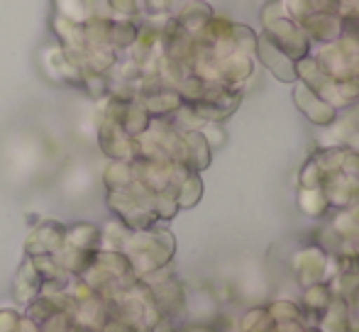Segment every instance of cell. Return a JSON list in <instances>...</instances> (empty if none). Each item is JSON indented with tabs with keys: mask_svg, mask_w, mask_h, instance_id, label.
Listing matches in <instances>:
<instances>
[{
	"mask_svg": "<svg viewBox=\"0 0 359 332\" xmlns=\"http://www.w3.org/2000/svg\"><path fill=\"white\" fill-rule=\"evenodd\" d=\"M255 57L259 59L279 81H284V83L296 81V62L288 59L284 52H279L262 32H259V42H257V49H255Z\"/></svg>",
	"mask_w": 359,
	"mask_h": 332,
	"instance_id": "3",
	"label": "cell"
},
{
	"mask_svg": "<svg viewBox=\"0 0 359 332\" xmlns=\"http://www.w3.org/2000/svg\"><path fill=\"white\" fill-rule=\"evenodd\" d=\"M262 34L274 44L279 52H284L288 59L298 62V59L308 57L313 52V44L308 39V34L303 32V27L288 15L271 20V22L262 25Z\"/></svg>",
	"mask_w": 359,
	"mask_h": 332,
	"instance_id": "1",
	"label": "cell"
},
{
	"mask_svg": "<svg viewBox=\"0 0 359 332\" xmlns=\"http://www.w3.org/2000/svg\"><path fill=\"white\" fill-rule=\"evenodd\" d=\"M303 32L308 34L313 47H323V44H332L345 34V22L340 15L335 13H311L298 22Z\"/></svg>",
	"mask_w": 359,
	"mask_h": 332,
	"instance_id": "2",
	"label": "cell"
}]
</instances>
